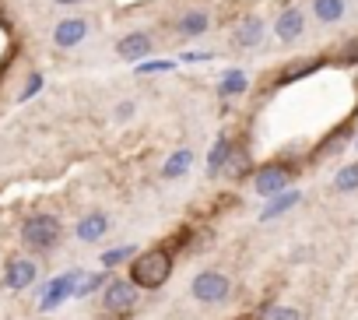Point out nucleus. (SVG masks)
Here are the masks:
<instances>
[{"label":"nucleus","instance_id":"f257e3e1","mask_svg":"<svg viewBox=\"0 0 358 320\" xmlns=\"http://www.w3.org/2000/svg\"><path fill=\"white\" fill-rule=\"evenodd\" d=\"M172 274V253L169 250H148L130 264V281L137 288H158Z\"/></svg>","mask_w":358,"mask_h":320},{"label":"nucleus","instance_id":"f03ea898","mask_svg":"<svg viewBox=\"0 0 358 320\" xmlns=\"http://www.w3.org/2000/svg\"><path fill=\"white\" fill-rule=\"evenodd\" d=\"M22 239H25L29 250H39V253L43 250H53L60 243V222L53 215H32L22 225Z\"/></svg>","mask_w":358,"mask_h":320},{"label":"nucleus","instance_id":"7ed1b4c3","mask_svg":"<svg viewBox=\"0 0 358 320\" xmlns=\"http://www.w3.org/2000/svg\"><path fill=\"white\" fill-rule=\"evenodd\" d=\"M190 292H194V299H197V302H204V306H215V302H225V299H229V292H232V281H229L222 271H201V274L194 278Z\"/></svg>","mask_w":358,"mask_h":320},{"label":"nucleus","instance_id":"20e7f679","mask_svg":"<svg viewBox=\"0 0 358 320\" xmlns=\"http://www.w3.org/2000/svg\"><path fill=\"white\" fill-rule=\"evenodd\" d=\"M106 309L109 313H127L134 302H137V285L134 281H127V278H113L109 285H106Z\"/></svg>","mask_w":358,"mask_h":320},{"label":"nucleus","instance_id":"39448f33","mask_svg":"<svg viewBox=\"0 0 358 320\" xmlns=\"http://www.w3.org/2000/svg\"><path fill=\"white\" fill-rule=\"evenodd\" d=\"M151 36L148 32H130V36H123L120 43H116V53H120V60H144L148 53H151Z\"/></svg>","mask_w":358,"mask_h":320},{"label":"nucleus","instance_id":"423d86ee","mask_svg":"<svg viewBox=\"0 0 358 320\" xmlns=\"http://www.w3.org/2000/svg\"><path fill=\"white\" fill-rule=\"evenodd\" d=\"M85 36H88V25H85L81 18H67V22H60V25L53 29V43H57L60 50H74L78 43H85Z\"/></svg>","mask_w":358,"mask_h":320},{"label":"nucleus","instance_id":"0eeeda50","mask_svg":"<svg viewBox=\"0 0 358 320\" xmlns=\"http://www.w3.org/2000/svg\"><path fill=\"white\" fill-rule=\"evenodd\" d=\"M285 183H288V169H285V166H267V169H260V173H257V180H253L257 194H264V197L281 194V190H285Z\"/></svg>","mask_w":358,"mask_h":320},{"label":"nucleus","instance_id":"6e6552de","mask_svg":"<svg viewBox=\"0 0 358 320\" xmlns=\"http://www.w3.org/2000/svg\"><path fill=\"white\" fill-rule=\"evenodd\" d=\"M4 281H8V288H29V285L36 281V260H29V257H15V260H8V274H4Z\"/></svg>","mask_w":358,"mask_h":320},{"label":"nucleus","instance_id":"1a4fd4ad","mask_svg":"<svg viewBox=\"0 0 358 320\" xmlns=\"http://www.w3.org/2000/svg\"><path fill=\"white\" fill-rule=\"evenodd\" d=\"M74 232H78V239H81V243H99V239L109 232V218H106L102 211H92V215H85V218L78 222V229H74Z\"/></svg>","mask_w":358,"mask_h":320},{"label":"nucleus","instance_id":"9d476101","mask_svg":"<svg viewBox=\"0 0 358 320\" xmlns=\"http://www.w3.org/2000/svg\"><path fill=\"white\" fill-rule=\"evenodd\" d=\"M74 281H78V274H60V278H53V281H50V288H46V295H43V309L60 306V302L74 292Z\"/></svg>","mask_w":358,"mask_h":320},{"label":"nucleus","instance_id":"9b49d317","mask_svg":"<svg viewBox=\"0 0 358 320\" xmlns=\"http://www.w3.org/2000/svg\"><path fill=\"white\" fill-rule=\"evenodd\" d=\"M302 29H306V22H302V11H299V8H288V11L278 18V39H281V43H295V39L302 36Z\"/></svg>","mask_w":358,"mask_h":320},{"label":"nucleus","instance_id":"f8f14e48","mask_svg":"<svg viewBox=\"0 0 358 320\" xmlns=\"http://www.w3.org/2000/svg\"><path fill=\"white\" fill-rule=\"evenodd\" d=\"M229 155H232V141H229V137H218V141L211 144V155H208V176H218V173L225 169Z\"/></svg>","mask_w":358,"mask_h":320},{"label":"nucleus","instance_id":"ddd939ff","mask_svg":"<svg viewBox=\"0 0 358 320\" xmlns=\"http://www.w3.org/2000/svg\"><path fill=\"white\" fill-rule=\"evenodd\" d=\"M190 166H194V148H179L176 155H169V162H165V180H179Z\"/></svg>","mask_w":358,"mask_h":320},{"label":"nucleus","instance_id":"4468645a","mask_svg":"<svg viewBox=\"0 0 358 320\" xmlns=\"http://www.w3.org/2000/svg\"><path fill=\"white\" fill-rule=\"evenodd\" d=\"M260 39H264V22H260V18H246V22L236 29V43H239L243 50L257 46Z\"/></svg>","mask_w":358,"mask_h":320},{"label":"nucleus","instance_id":"2eb2a0df","mask_svg":"<svg viewBox=\"0 0 358 320\" xmlns=\"http://www.w3.org/2000/svg\"><path fill=\"white\" fill-rule=\"evenodd\" d=\"M299 201H302V197H299L295 190H288V194L281 190V194H274V201H271V204L264 208V215H260V218H264V222H271V218H278V215H285L288 208H295Z\"/></svg>","mask_w":358,"mask_h":320},{"label":"nucleus","instance_id":"dca6fc26","mask_svg":"<svg viewBox=\"0 0 358 320\" xmlns=\"http://www.w3.org/2000/svg\"><path fill=\"white\" fill-rule=\"evenodd\" d=\"M313 11L323 25H334L344 18V0H313Z\"/></svg>","mask_w":358,"mask_h":320},{"label":"nucleus","instance_id":"f3484780","mask_svg":"<svg viewBox=\"0 0 358 320\" xmlns=\"http://www.w3.org/2000/svg\"><path fill=\"white\" fill-rule=\"evenodd\" d=\"M179 32L183 36H204L208 32V11H187L179 18Z\"/></svg>","mask_w":358,"mask_h":320},{"label":"nucleus","instance_id":"a211bd4d","mask_svg":"<svg viewBox=\"0 0 358 320\" xmlns=\"http://www.w3.org/2000/svg\"><path fill=\"white\" fill-rule=\"evenodd\" d=\"M246 85H250V81H246L243 71H229V74L222 78L218 92H222V95H239V92H246Z\"/></svg>","mask_w":358,"mask_h":320},{"label":"nucleus","instance_id":"6ab92c4d","mask_svg":"<svg viewBox=\"0 0 358 320\" xmlns=\"http://www.w3.org/2000/svg\"><path fill=\"white\" fill-rule=\"evenodd\" d=\"M334 187H337L341 194H348V190H358V162H351V166H344V169L337 173V180H334Z\"/></svg>","mask_w":358,"mask_h":320},{"label":"nucleus","instance_id":"aec40b11","mask_svg":"<svg viewBox=\"0 0 358 320\" xmlns=\"http://www.w3.org/2000/svg\"><path fill=\"white\" fill-rule=\"evenodd\" d=\"M99 285H106V274H78V285H74V292L71 295H92Z\"/></svg>","mask_w":358,"mask_h":320},{"label":"nucleus","instance_id":"412c9836","mask_svg":"<svg viewBox=\"0 0 358 320\" xmlns=\"http://www.w3.org/2000/svg\"><path fill=\"white\" fill-rule=\"evenodd\" d=\"M246 166H250V158H246L243 151H239V155L232 151V155H229V162H225V169H222V173H229V176H236V180H239V176L246 173Z\"/></svg>","mask_w":358,"mask_h":320},{"label":"nucleus","instance_id":"4be33fe9","mask_svg":"<svg viewBox=\"0 0 358 320\" xmlns=\"http://www.w3.org/2000/svg\"><path fill=\"white\" fill-rule=\"evenodd\" d=\"M316 67H320L316 60H313V64H299V67H288V71H285V74H281L278 81H281V85H288V81H295V78H306V74H313Z\"/></svg>","mask_w":358,"mask_h":320},{"label":"nucleus","instance_id":"5701e85b","mask_svg":"<svg viewBox=\"0 0 358 320\" xmlns=\"http://www.w3.org/2000/svg\"><path fill=\"white\" fill-rule=\"evenodd\" d=\"M130 253H134V246H116V250H106V253H102V264H106V267H116V264H123Z\"/></svg>","mask_w":358,"mask_h":320},{"label":"nucleus","instance_id":"b1692460","mask_svg":"<svg viewBox=\"0 0 358 320\" xmlns=\"http://www.w3.org/2000/svg\"><path fill=\"white\" fill-rule=\"evenodd\" d=\"M172 67H176V60H148V64H137V74H162Z\"/></svg>","mask_w":358,"mask_h":320},{"label":"nucleus","instance_id":"393cba45","mask_svg":"<svg viewBox=\"0 0 358 320\" xmlns=\"http://www.w3.org/2000/svg\"><path fill=\"white\" fill-rule=\"evenodd\" d=\"M267 320H302V316H299V309H292V306H274V309L267 313Z\"/></svg>","mask_w":358,"mask_h":320},{"label":"nucleus","instance_id":"a878e982","mask_svg":"<svg viewBox=\"0 0 358 320\" xmlns=\"http://www.w3.org/2000/svg\"><path fill=\"white\" fill-rule=\"evenodd\" d=\"M39 88H43V74H32V78H29V85L22 88V95H18V99L25 102V99H32V95H39Z\"/></svg>","mask_w":358,"mask_h":320},{"label":"nucleus","instance_id":"bb28decb","mask_svg":"<svg viewBox=\"0 0 358 320\" xmlns=\"http://www.w3.org/2000/svg\"><path fill=\"white\" fill-rule=\"evenodd\" d=\"M344 60H348V64H358V39H351V43H348V50H344Z\"/></svg>","mask_w":358,"mask_h":320},{"label":"nucleus","instance_id":"cd10ccee","mask_svg":"<svg viewBox=\"0 0 358 320\" xmlns=\"http://www.w3.org/2000/svg\"><path fill=\"white\" fill-rule=\"evenodd\" d=\"M130 113H134V102H120L116 106V120H130Z\"/></svg>","mask_w":358,"mask_h":320},{"label":"nucleus","instance_id":"c85d7f7f","mask_svg":"<svg viewBox=\"0 0 358 320\" xmlns=\"http://www.w3.org/2000/svg\"><path fill=\"white\" fill-rule=\"evenodd\" d=\"M179 60H187V64H197V60H211V53H183Z\"/></svg>","mask_w":358,"mask_h":320},{"label":"nucleus","instance_id":"c756f323","mask_svg":"<svg viewBox=\"0 0 358 320\" xmlns=\"http://www.w3.org/2000/svg\"><path fill=\"white\" fill-rule=\"evenodd\" d=\"M60 8H71V4H81V0H57Z\"/></svg>","mask_w":358,"mask_h":320}]
</instances>
